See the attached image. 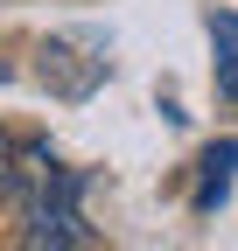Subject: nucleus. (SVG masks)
Listing matches in <instances>:
<instances>
[{
    "label": "nucleus",
    "mask_w": 238,
    "mask_h": 251,
    "mask_svg": "<svg viewBox=\"0 0 238 251\" xmlns=\"http://www.w3.org/2000/svg\"><path fill=\"white\" fill-rule=\"evenodd\" d=\"M210 42H217V91L238 105V14H217L210 21Z\"/></svg>",
    "instance_id": "20e7f679"
},
{
    "label": "nucleus",
    "mask_w": 238,
    "mask_h": 251,
    "mask_svg": "<svg viewBox=\"0 0 238 251\" xmlns=\"http://www.w3.org/2000/svg\"><path fill=\"white\" fill-rule=\"evenodd\" d=\"M203 175H196V209L203 216H210L224 196H231V175H238V140H217L210 153H203V161H196Z\"/></svg>",
    "instance_id": "f03ea898"
},
{
    "label": "nucleus",
    "mask_w": 238,
    "mask_h": 251,
    "mask_svg": "<svg viewBox=\"0 0 238 251\" xmlns=\"http://www.w3.org/2000/svg\"><path fill=\"white\" fill-rule=\"evenodd\" d=\"M14 161H21V140L0 133V196H14Z\"/></svg>",
    "instance_id": "39448f33"
},
{
    "label": "nucleus",
    "mask_w": 238,
    "mask_h": 251,
    "mask_svg": "<svg viewBox=\"0 0 238 251\" xmlns=\"http://www.w3.org/2000/svg\"><path fill=\"white\" fill-rule=\"evenodd\" d=\"M14 202H21V251H84V181L49 147H21L14 161Z\"/></svg>",
    "instance_id": "f257e3e1"
},
{
    "label": "nucleus",
    "mask_w": 238,
    "mask_h": 251,
    "mask_svg": "<svg viewBox=\"0 0 238 251\" xmlns=\"http://www.w3.org/2000/svg\"><path fill=\"white\" fill-rule=\"evenodd\" d=\"M42 84H56L63 98H84V91L98 84V63H84V70H70V49H63V42H49V49H42Z\"/></svg>",
    "instance_id": "7ed1b4c3"
}]
</instances>
